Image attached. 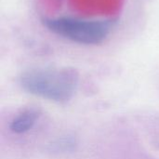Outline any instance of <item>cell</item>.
I'll return each instance as SVG.
<instances>
[{"label":"cell","mask_w":159,"mask_h":159,"mask_svg":"<svg viewBox=\"0 0 159 159\" xmlns=\"http://www.w3.org/2000/svg\"><path fill=\"white\" fill-rule=\"evenodd\" d=\"M44 24L54 34L70 41L84 45H98L108 37L114 22L60 17L46 19Z\"/></svg>","instance_id":"cell-2"},{"label":"cell","mask_w":159,"mask_h":159,"mask_svg":"<svg viewBox=\"0 0 159 159\" xmlns=\"http://www.w3.org/2000/svg\"><path fill=\"white\" fill-rule=\"evenodd\" d=\"M20 85L27 92L42 98L67 102L75 92L78 75L74 69H35L22 74Z\"/></svg>","instance_id":"cell-1"},{"label":"cell","mask_w":159,"mask_h":159,"mask_svg":"<svg viewBox=\"0 0 159 159\" xmlns=\"http://www.w3.org/2000/svg\"><path fill=\"white\" fill-rule=\"evenodd\" d=\"M38 115L35 111H25L18 116L11 123L10 129L16 133H22L29 130L34 124Z\"/></svg>","instance_id":"cell-3"}]
</instances>
